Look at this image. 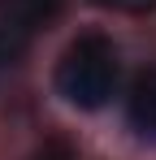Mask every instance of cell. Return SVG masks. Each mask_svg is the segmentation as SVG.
I'll list each match as a JSON object with an SVG mask.
<instances>
[{
	"label": "cell",
	"instance_id": "6da1fadb",
	"mask_svg": "<svg viewBox=\"0 0 156 160\" xmlns=\"http://www.w3.org/2000/svg\"><path fill=\"white\" fill-rule=\"evenodd\" d=\"M117 87V48L104 35H78L56 61V91L74 108H100L108 104Z\"/></svg>",
	"mask_w": 156,
	"mask_h": 160
},
{
	"label": "cell",
	"instance_id": "7a4b0ae2",
	"mask_svg": "<svg viewBox=\"0 0 156 160\" xmlns=\"http://www.w3.org/2000/svg\"><path fill=\"white\" fill-rule=\"evenodd\" d=\"M56 4L61 0H0V39L9 35V48L18 52L26 35L56 13Z\"/></svg>",
	"mask_w": 156,
	"mask_h": 160
},
{
	"label": "cell",
	"instance_id": "3957f363",
	"mask_svg": "<svg viewBox=\"0 0 156 160\" xmlns=\"http://www.w3.org/2000/svg\"><path fill=\"white\" fill-rule=\"evenodd\" d=\"M130 126L139 130V138L156 143V69H143L134 87H130Z\"/></svg>",
	"mask_w": 156,
	"mask_h": 160
},
{
	"label": "cell",
	"instance_id": "277c9868",
	"mask_svg": "<svg viewBox=\"0 0 156 160\" xmlns=\"http://www.w3.org/2000/svg\"><path fill=\"white\" fill-rule=\"evenodd\" d=\"M30 160H74V152H70L65 138H44V147H39Z\"/></svg>",
	"mask_w": 156,
	"mask_h": 160
},
{
	"label": "cell",
	"instance_id": "5b68a950",
	"mask_svg": "<svg viewBox=\"0 0 156 160\" xmlns=\"http://www.w3.org/2000/svg\"><path fill=\"white\" fill-rule=\"evenodd\" d=\"M96 4H104V9H122V13H148V9H156V0H96Z\"/></svg>",
	"mask_w": 156,
	"mask_h": 160
}]
</instances>
